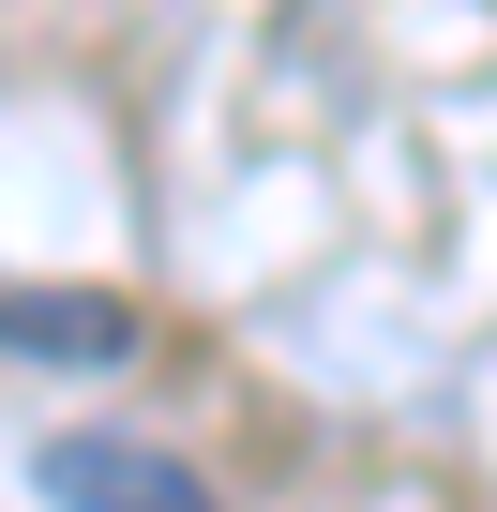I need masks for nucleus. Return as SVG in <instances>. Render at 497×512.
I'll return each instance as SVG.
<instances>
[{"label": "nucleus", "instance_id": "1", "mask_svg": "<svg viewBox=\"0 0 497 512\" xmlns=\"http://www.w3.org/2000/svg\"><path fill=\"white\" fill-rule=\"evenodd\" d=\"M46 497L61 512H211V482L151 437H46Z\"/></svg>", "mask_w": 497, "mask_h": 512}]
</instances>
